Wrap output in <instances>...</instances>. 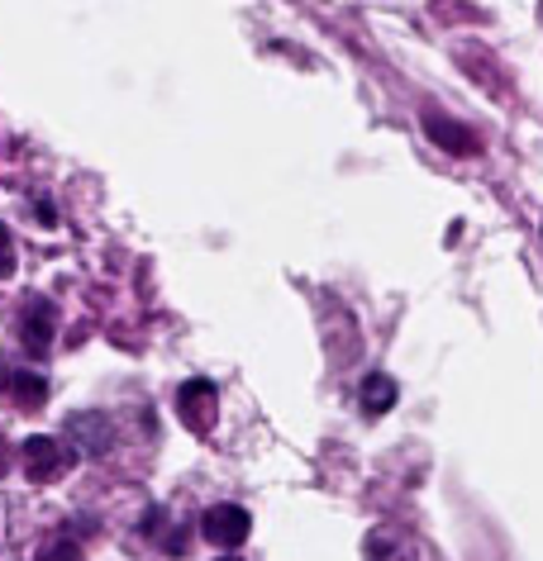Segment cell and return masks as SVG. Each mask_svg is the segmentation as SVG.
Listing matches in <instances>:
<instances>
[{"mask_svg":"<svg viewBox=\"0 0 543 561\" xmlns=\"http://www.w3.org/2000/svg\"><path fill=\"white\" fill-rule=\"evenodd\" d=\"M20 457H24V476H30L34 485L63 481L67 467H72V453L63 447V438H48V433H34V438H24Z\"/></svg>","mask_w":543,"mask_h":561,"instance_id":"obj_1","label":"cell"},{"mask_svg":"<svg viewBox=\"0 0 543 561\" xmlns=\"http://www.w3.org/2000/svg\"><path fill=\"white\" fill-rule=\"evenodd\" d=\"M177 414H181V424H186L196 438H211L215 433V419H219V396H215V386L211 381H186L177 390Z\"/></svg>","mask_w":543,"mask_h":561,"instance_id":"obj_2","label":"cell"},{"mask_svg":"<svg viewBox=\"0 0 543 561\" xmlns=\"http://www.w3.org/2000/svg\"><path fill=\"white\" fill-rule=\"evenodd\" d=\"M53 333H58V305L44 296H30L20 305V343L30 357H44L53 347Z\"/></svg>","mask_w":543,"mask_h":561,"instance_id":"obj_3","label":"cell"},{"mask_svg":"<svg viewBox=\"0 0 543 561\" xmlns=\"http://www.w3.org/2000/svg\"><path fill=\"white\" fill-rule=\"evenodd\" d=\"M248 533H253V514L244 504H211L201 514V538L215 547H244Z\"/></svg>","mask_w":543,"mask_h":561,"instance_id":"obj_4","label":"cell"},{"mask_svg":"<svg viewBox=\"0 0 543 561\" xmlns=\"http://www.w3.org/2000/svg\"><path fill=\"white\" fill-rule=\"evenodd\" d=\"M67 443H72V461L81 457H105L110 453V443H115V424H110L105 414H72L67 419Z\"/></svg>","mask_w":543,"mask_h":561,"instance_id":"obj_5","label":"cell"},{"mask_svg":"<svg viewBox=\"0 0 543 561\" xmlns=\"http://www.w3.org/2000/svg\"><path fill=\"white\" fill-rule=\"evenodd\" d=\"M0 396L15 404V410H38L48 400V381L38 371H5L0 376Z\"/></svg>","mask_w":543,"mask_h":561,"instance_id":"obj_6","label":"cell"},{"mask_svg":"<svg viewBox=\"0 0 543 561\" xmlns=\"http://www.w3.org/2000/svg\"><path fill=\"white\" fill-rule=\"evenodd\" d=\"M396 400H400V390H396V381L386 371H372L367 381L358 386V404H362V414L367 419H382L386 410H396Z\"/></svg>","mask_w":543,"mask_h":561,"instance_id":"obj_7","label":"cell"},{"mask_svg":"<svg viewBox=\"0 0 543 561\" xmlns=\"http://www.w3.org/2000/svg\"><path fill=\"white\" fill-rule=\"evenodd\" d=\"M425 134L434 138L439 148H449L453 158H463V152H467V158H477V152H482V138L467 134V129H457V124H449V119H425Z\"/></svg>","mask_w":543,"mask_h":561,"instance_id":"obj_8","label":"cell"},{"mask_svg":"<svg viewBox=\"0 0 543 561\" xmlns=\"http://www.w3.org/2000/svg\"><path fill=\"white\" fill-rule=\"evenodd\" d=\"M400 557H406V547H396L382 528L367 538V561H400Z\"/></svg>","mask_w":543,"mask_h":561,"instance_id":"obj_9","label":"cell"},{"mask_svg":"<svg viewBox=\"0 0 543 561\" xmlns=\"http://www.w3.org/2000/svg\"><path fill=\"white\" fill-rule=\"evenodd\" d=\"M38 561H81V547H77V538H53Z\"/></svg>","mask_w":543,"mask_h":561,"instance_id":"obj_10","label":"cell"},{"mask_svg":"<svg viewBox=\"0 0 543 561\" xmlns=\"http://www.w3.org/2000/svg\"><path fill=\"white\" fill-rule=\"evenodd\" d=\"M15 272V233L0 224V276H10Z\"/></svg>","mask_w":543,"mask_h":561,"instance_id":"obj_11","label":"cell"},{"mask_svg":"<svg viewBox=\"0 0 543 561\" xmlns=\"http://www.w3.org/2000/svg\"><path fill=\"white\" fill-rule=\"evenodd\" d=\"M5 467H10V443H5V433H0V476H5Z\"/></svg>","mask_w":543,"mask_h":561,"instance_id":"obj_12","label":"cell"},{"mask_svg":"<svg viewBox=\"0 0 543 561\" xmlns=\"http://www.w3.org/2000/svg\"><path fill=\"white\" fill-rule=\"evenodd\" d=\"M219 561H239V557H219Z\"/></svg>","mask_w":543,"mask_h":561,"instance_id":"obj_13","label":"cell"}]
</instances>
